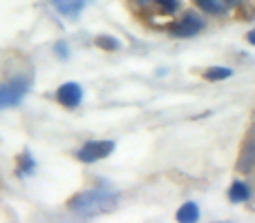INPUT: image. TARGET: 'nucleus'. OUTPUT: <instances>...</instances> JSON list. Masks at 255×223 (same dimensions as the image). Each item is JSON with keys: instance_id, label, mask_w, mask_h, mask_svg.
<instances>
[{"instance_id": "1", "label": "nucleus", "mask_w": 255, "mask_h": 223, "mask_svg": "<svg viewBox=\"0 0 255 223\" xmlns=\"http://www.w3.org/2000/svg\"><path fill=\"white\" fill-rule=\"evenodd\" d=\"M117 201H119V194L115 190L101 185V188H90L85 192H79L67 203V208L76 217H97L103 215V212L115 210Z\"/></svg>"}, {"instance_id": "2", "label": "nucleus", "mask_w": 255, "mask_h": 223, "mask_svg": "<svg viewBox=\"0 0 255 223\" xmlns=\"http://www.w3.org/2000/svg\"><path fill=\"white\" fill-rule=\"evenodd\" d=\"M29 87H31V78H27V76H13V78L0 83V110L20 105L25 101Z\"/></svg>"}, {"instance_id": "3", "label": "nucleus", "mask_w": 255, "mask_h": 223, "mask_svg": "<svg viewBox=\"0 0 255 223\" xmlns=\"http://www.w3.org/2000/svg\"><path fill=\"white\" fill-rule=\"evenodd\" d=\"M112 152H115V141H88V143L76 152V156L83 163H97V161H101V158L110 156Z\"/></svg>"}, {"instance_id": "4", "label": "nucleus", "mask_w": 255, "mask_h": 223, "mask_svg": "<svg viewBox=\"0 0 255 223\" xmlns=\"http://www.w3.org/2000/svg\"><path fill=\"white\" fill-rule=\"evenodd\" d=\"M202 29H204V20L197 13L188 11V13H184L175 25H170L168 31H170V36H175V38H193V36H197Z\"/></svg>"}, {"instance_id": "5", "label": "nucleus", "mask_w": 255, "mask_h": 223, "mask_svg": "<svg viewBox=\"0 0 255 223\" xmlns=\"http://www.w3.org/2000/svg\"><path fill=\"white\" fill-rule=\"evenodd\" d=\"M235 167H238L240 174H249V172L255 167V130H251L247 136H244Z\"/></svg>"}, {"instance_id": "6", "label": "nucleus", "mask_w": 255, "mask_h": 223, "mask_svg": "<svg viewBox=\"0 0 255 223\" xmlns=\"http://www.w3.org/2000/svg\"><path fill=\"white\" fill-rule=\"evenodd\" d=\"M56 101L61 103L67 110H74V107L81 105L83 101V87L79 83H63L61 87L56 89Z\"/></svg>"}, {"instance_id": "7", "label": "nucleus", "mask_w": 255, "mask_h": 223, "mask_svg": "<svg viewBox=\"0 0 255 223\" xmlns=\"http://www.w3.org/2000/svg\"><path fill=\"white\" fill-rule=\"evenodd\" d=\"M52 7L56 9L61 16L76 18L85 7H88V0H52Z\"/></svg>"}, {"instance_id": "8", "label": "nucleus", "mask_w": 255, "mask_h": 223, "mask_svg": "<svg viewBox=\"0 0 255 223\" xmlns=\"http://www.w3.org/2000/svg\"><path fill=\"white\" fill-rule=\"evenodd\" d=\"M199 219V206L193 201L184 203V206L177 210V221L179 223H195Z\"/></svg>"}, {"instance_id": "9", "label": "nucleus", "mask_w": 255, "mask_h": 223, "mask_svg": "<svg viewBox=\"0 0 255 223\" xmlns=\"http://www.w3.org/2000/svg\"><path fill=\"white\" fill-rule=\"evenodd\" d=\"M249 197H251V190H249V185L244 183V181H235V183L231 185V190H229V199H231L233 203L249 201Z\"/></svg>"}, {"instance_id": "10", "label": "nucleus", "mask_w": 255, "mask_h": 223, "mask_svg": "<svg viewBox=\"0 0 255 223\" xmlns=\"http://www.w3.org/2000/svg\"><path fill=\"white\" fill-rule=\"evenodd\" d=\"M195 4H197L202 11H206L208 16H220V13L226 11L224 0H195Z\"/></svg>"}, {"instance_id": "11", "label": "nucleus", "mask_w": 255, "mask_h": 223, "mask_svg": "<svg viewBox=\"0 0 255 223\" xmlns=\"http://www.w3.org/2000/svg\"><path fill=\"white\" fill-rule=\"evenodd\" d=\"M202 76L206 80H226L233 76V70L231 67H208V70H204Z\"/></svg>"}, {"instance_id": "12", "label": "nucleus", "mask_w": 255, "mask_h": 223, "mask_svg": "<svg viewBox=\"0 0 255 223\" xmlns=\"http://www.w3.org/2000/svg\"><path fill=\"white\" fill-rule=\"evenodd\" d=\"M94 45L101 47V49H106V52H117V49H119V40H115L112 36H108V34L97 36V38H94Z\"/></svg>"}, {"instance_id": "13", "label": "nucleus", "mask_w": 255, "mask_h": 223, "mask_svg": "<svg viewBox=\"0 0 255 223\" xmlns=\"http://www.w3.org/2000/svg\"><path fill=\"white\" fill-rule=\"evenodd\" d=\"M18 161H20V167H18V174H20V176H27V174H31V172H34L36 163H34V158H31L29 152H25L20 158H18Z\"/></svg>"}, {"instance_id": "14", "label": "nucleus", "mask_w": 255, "mask_h": 223, "mask_svg": "<svg viewBox=\"0 0 255 223\" xmlns=\"http://www.w3.org/2000/svg\"><path fill=\"white\" fill-rule=\"evenodd\" d=\"M159 7V11L166 13V16H172V13H177V9H179V0H154Z\"/></svg>"}, {"instance_id": "15", "label": "nucleus", "mask_w": 255, "mask_h": 223, "mask_svg": "<svg viewBox=\"0 0 255 223\" xmlns=\"http://www.w3.org/2000/svg\"><path fill=\"white\" fill-rule=\"evenodd\" d=\"M56 54H58V58H67L70 56V49H67V45L65 43H56Z\"/></svg>"}, {"instance_id": "16", "label": "nucleus", "mask_w": 255, "mask_h": 223, "mask_svg": "<svg viewBox=\"0 0 255 223\" xmlns=\"http://www.w3.org/2000/svg\"><path fill=\"white\" fill-rule=\"evenodd\" d=\"M226 2V7H238V4H242L244 0H224Z\"/></svg>"}, {"instance_id": "17", "label": "nucleus", "mask_w": 255, "mask_h": 223, "mask_svg": "<svg viewBox=\"0 0 255 223\" xmlns=\"http://www.w3.org/2000/svg\"><path fill=\"white\" fill-rule=\"evenodd\" d=\"M247 40H249L251 45H255V29H251V31L247 34Z\"/></svg>"}, {"instance_id": "18", "label": "nucleus", "mask_w": 255, "mask_h": 223, "mask_svg": "<svg viewBox=\"0 0 255 223\" xmlns=\"http://www.w3.org/2000/svg\"><path fill=\"white\" fill-rule=\"evenodd\" d=\"M139 4H150V2H154V0H136Z\"/></svg>"}]
</instances>
